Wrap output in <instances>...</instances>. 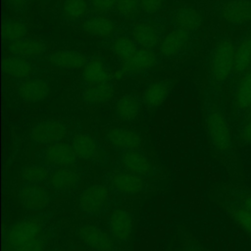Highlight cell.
<instances>
[{
	"label": "cell",
	"instance_id": "1",
	"mask_svg": "<svg viewBox=\"0 0 251 251\" xmlns=\"http://www.w3.org/2000/svg\"><path fill=\"white\" fill-rule=\"evenodd\" d=\"M234 52L235 47L228 38L217 43L210 63V74L214 81L221 83L229 77L234 67Z\"/></svg>",
	"mask_w": 251,
	"mask_h": 251
},
{
	"label": "cell",
	"instance_id": "2",
	"mask_svg": "<svg viewBox=\"0 0 251 251\" xmlns=\"http://www.w3.org/2000/svg\"><path fill=\"white\" fill-rule=\"evenodd\" d=\"M43 231L42 223L34 218H28L15 223L7 231L6 245L10 251L40 238Z\"/></svg>",
	"mask_w": 251,
	"mask_h": 251
},
{
	"label": "cell",
	"instance_id": "3",
	"mask_svg": "<svg viewBox=\"0 0 251 251\" xmlns=\"http://www.w3.org/2000/svg\"><path fill=\"white\" fill-rule=\"evenodd\" d=\"M206 128L212 145L220 152H226L231 146V133L225 116L212 110L206 118Z\"/></svg>",
	"mask_w": 251,
	"mask_h": 251
},
{
	"label": "cell",
	"instance_id": "4",
	"mask_svg": "<svg viewBox=\"0 0 251 251\" xmlns=\"http://www.w3.org/2000/svg\"><path fill=\"white\" fill-rule=\"evenodd\" d=\"M66 135V125L56 120H45L37 123L29 134L32 142L46 146L60 142Z\"/></svg>",
	"mask_w": 251,
	"mask_h": 251
},
{
	"label": "cell",
	"instance_id": "5",
	"mask_svg": "<svg viewBox=\"0 0 251 251\" xmlns=\"http://www.w3.org/2000/svg\"><path fill=\"white\" fill-rule=\"evenodd\" d=\"M109 198V190L105 185L92 184L86 187L78 198V206L86 215L100 213L106 206Z\"/></svg>",
	"mask_w": 251,
	"mask_h": 251
},
{
	"label": "cell",
	"instance_id": "6",
	"mask_svg": "<svg viewBox=\"0 0 251 251\" xmlns=\"http://www.w3.org/2000/svg\"><path fill=\"white\" fill-rule=\"evenodd\" d=\"M77 236L80 240L95 251H113L114 242L111 236L98 226L84 225L77 228Z\"/></svg>",
	"mask_w": 251,
	"mask_h": 251
},
{
	"label": "cell",
	"instance_id": "7",
	"mask_svg": "<svg viewBox=\"0 0 251 251\" xmlns=\"http://www.w3.org/2000/svg\"><path fill=\"white\" fill-rule=\"evenodd\" d=\"M18 197L22 206L31 211L45 209L50 201L49 194L44 187L31 183L23 185L18 191Z\"/></svg>",
	"mask_w": 251,
	"mask_h": 251
},
{
	"label": "cell",
	"instance_id": "8",
	"mask_svg": "<svg viewBox=\"0 0 251 251\" xmlns=\"http://www.w3.org/2000/svg\"><path fill=\"white\" fill-rule=\"evenodd\" d=\"M76 155L71 145L57 142L47 145L43 150V160L56 168H71L76 162Z\"/></svg>",
	"mask_w": 251,
	"mask_h": 251
},
{
	"label": "cell",
	"instance_id": "9",
	"mask_svg": "<svg viewBox=\"0 0 251 251\" xmlns=\"http://www.w3.org/2000/svg\"><path fill=\"white\" fill-rule=\"evenodd\" d=\"M110 183L116 192L123 195H136L145 188L143 177L125 170L114 173L111 176Z\"/></svg>",
	"mask_w": 251,
	"mask_h": 251
},
{
	"label": "cell",
	"instance_id": "10",
	"mask_svg": "<svg viewBox=\"0 0 251 251\" xmlns=\"http://www.w3.org/2000/svg\"><path fill=\"white\" fill-rule=\"evenodd\" d=\"M132 215L123 209L115 210L108 218V228L113 238L125 242L126 241L133 229Z\"/></svg>",
	"mask_w": 251,
	"mask_h": 251
},
{
	"label": "cell",
	"instance_id": "11",
	"mask_svg": "<svg viewBox=\"0 0 251 251\" xmlns=\"http://www.w3.org/2000/svg\"><path fill=\"white\" fill-rule=\"evenodd\" d=\"M107 142L115 149L128 151L138 149L141 146V136L133 130L124 127H112L105 134Z\"/></svg>",
	"mask_w": 251,
	"mask_h": 251
},
{
	"label": "cell",
	"instance_id": "12",
	"mask_svg": "<svg viewBox=\"0 0 251 251\" xmlns=\"http://www.w3.org/2000/svg\"><path fill=\"white\" fill-rule=\"evenodd\" d=\"M222 18L233 25H241L251 22L250 0H229L221 8Z\"/></svg>",
	"mask_w": 251,
	"mask_h": 251
},
{
	"label": "cell",
	"instance_id": "13",
	"mask_svg": "<svg viewBox=\"0 0 251 251\" xmlns=\"http://www.w3.org/2000/svg\"><path fill=\"white\" fill-rule=\"evenodd\" d=\"M120 163L125 171L141 177L149 176L152 171L149 159L138 149L124 151L120 156Z\"/></svg>",
	"mask_w": 251,
	"mask_h": 251
},
{
	"label": "cell",
	"instance_id": "14",
	"mask_svg": "<svg viewBox=\"0 0 251 251\" xmlns=\"http://www.w3.org/2000/svg\"><path fill=\"white\" fill-rule=\"evenodd\" d=\"M49 83L41 78H26L18 86L19 96L26 102L37 103L45 100L49 95Z\"/></svg>",
	"mask_w": 251,
	"mask_h": 251
},
{
	"label": "cell",
	"instance_id": "15",
	"mask_svg": "<svg viewBox=\"0 0 251 251\" xmlns=\"http://www.w3.org/2000/svg\"><path fill=\"white\" fill-rule=\"evenodd\" d=\"M157 62V56L152 49L139 48L135 54L126 63L121 70L125 75H138L151 69Z\"/></svg>",
	"mask_w": 251,
	"mask_h": 251
},
{
	"label": "cell",
	"instance_id": "16",
	"mask_svg": "<svg viewBox=\"0 0 251 251\" xmlns=\"http://www.w3.org/2000/svg\"><path fill=\"white\" fill-rule=\"evenodd\" d=\"M79 179L80 176L75 170L71 168H57L51 171L47 181L52 189L65 192L75 189L77 186Z\"/></svg>",
	"mask_w": 251,
	"mask_h": 251
},
{
	"label": "cell",
	"instance_id": "17",
	"mask_svg": "<svg viewBox=\"0 0 251 251\" xmlns=\"http://www.w3.org/2000/svg\"><path fill=\"white\" fill-rule=\"evenodd\" d=\"M189 39L190 34L188 31L176 28L168 33L162 40L159 47L160 54L167 58L175 57L185 49Z\"/></svg>",
	"mask_w": 251,
	"mask_h": 251
},
{
	"label": "cell",
	"instance_id": "18",
	"mask_svg": "<svg viewBox=\"0 0 251 251\" xmlns=\"http://www.w3.org/2000/svg\"><path fill=\"white\" fill-rule=\"evenodd\" d=\"M3 71L11 77L26 79L34 74L35 68L26 58L11 55L5 57L3 61Z\"/></svg>",
	"mask_w": 251,
	"mask_h": 251
},
{
	"label": "cell",
	"instance_id": "19",
	"mask_svg": "<svg viewBox=\"0 0 251 251\" xmlns=\"http://www.w3.org/2000/svg\"><path fill=\"white\" fill-rule=\"evenodd\" d=\"M48 60L53 66L64 70H77L87 64V59L83 54L71 50L53 52L49 55Z\"/></svg>",
	"mask_w": 251,
	"mask_h": 251
},
{
	"label": "cell",
	"instance_id": "20",
	"mask_svg": "<svg viewBox=\"0 0 251 251\" xmlns=\"http://www.w3.org/2000/svg\"><path fill=\"white\" fill-rule=\"evenodd\" d=\"M71 146L78 159L92 160L98 155V144L89 134L79 132L73 135Z\"/></svg>",
	"mask_w": 251,
	"mask_h": 251
},
{
	"label": "cell",
	"instance_id": "21",
	"mask_svg": "<svg viewBox=\"0 0 251 251\" xmlns=\"http://www.w3.org/2000/svg\"><path fill=\"white\" fill-rule=\"evenodd\" d=\"M8 50L12 55L29 59L41 56L45 52V45L41 41L25 37L23 39L10 42Z\"/></svg>",
	"mask_w": 251,
	"mask_h": 251
},
{
	"label": "cell",
	"instance_id": "22",
	"mask_svg": "<svg viewBox=\"0 0 251 251\" xmlns=\"http://www.w3.org/2000/svg\"><path fill=\"white\" fill-rule=\"evenodd\" d=\"M82 79L88 85L107 83L110 80V74L101 60L94 59L83 67Z\"/></svg>",
	"mask_w": 251,
	"mask_h": 251
},
{
	"label": "cell",
	"instance_id": "23",
	"mask_svg": "<svg viewBox=\"0 0 251 251\" xmlns=\"http://www.w3.org/2000/svg\"><path fill=\"white\" fill-rule=\"evenodd\" d=\"M139 99L130 94L124 95L119 98L115 104V115L118 119L126 122L134 120L140 112Z\"/></svg>",
	"mask_w": 251,
	"mask_h": 251
},
{
	"label": "cell",
	"instance_id": "24",
	"mask_svg": "<svg viewBox=\"0 0 251 251\" xmlns=\"http://www.w3.org/2000/svg\"><path fill=\"white\" fill-rule=\"evenodd\" d=\"M202 15L192 8H180L174 15V23L176 28L191 32L202 25Z\"/></svg>",
	"mask_w": 251,
	"mask_h": 251
},
{
	"label": "cell",
	"instance_id": "25",
	"mask_svg": "<svg viewBox=\"0 0 251 251\" xmlns=\"http://www.w3.org/2000/svg\"><path fill=\"white\" fill-rule=\"evenodd\" d=\"M114 93V87L109 82L89 85L82 92V100L88 105H99L112 99Z\"/></svg>",
	"mask_w": 251,
	"mask_h": 251
},
{
	"label": "cell",
	"instance_id": "26",
	"mask_svg": "<svg viewBox=\"0 0 251 251\" xmlns=\"http://www.w3.org/2000/svg\"><path fill=\"white\" fill-rule=\"evenodd\" d=\"M133 40L142 48L152 49L159 41L156 28L147 23H136L132 27Z\"/></svg>",
	"mask_w": 251,
	"mask_h": 251
},
{
	"label": "cell",
	"instance_id": "27",
	"mask_svg": "<svg viewBox=\"0 0 251 251\" xmlns=\"http://www.w3.org/2000/svg\"><path fill=\"white\" fill-rule=\"evenodd\" d=\"M82 28L85 32L97 36L108 37L115 31V24L112 20L106 17H91L84 21Z\"/></svg>",
	"mask_w": 251,
	"mask_h": 251
},
{
	"label": "cell",
	"instance_id": "28",
	"mask_svg": "<svg viewBox=\"0 0 251 251\" xmlns=\"http://www.w3.org/2000/svg\"><path fill=\"white\" fill-rule=\"evenodd\" d=\"M169 94V86L164 81H156L149 84L143 92V103L149 108L161 106L167 99Z\"/></svg>",
	"mask_w": 251,
	"mask_h": 251
},
{
	"label": "cell",
	"instance_id": "29",
	"mask_svg": "<svg viewBox=\"0 0 251 251\" xmlns=\"http://www.w3.org/2000/svg\"><path fill=\"white\" fill-rule=\"evenodd\" d=\"M50 173L49 168L45 165L30 164L22 168L20 176L21 178L26 183L40 184L48 180Z\"/></svg>",
	"mask_w": 251,
	"mask_h": 251
},
{
	"label": "cell",
	"instance_id": "30",
	"mask_svg": "<svg viewBox=\"0 0 251 251\" xmlns=\"http://www.w3.org/2000/svg\"><path fill=\"white\" fill-rule=\"evenodd\" d=\"M251 66V37L243 39L234 52V67L236 73H244Z\"/></svg>",
	"mask_w": 251,
	"mask_h": 251
},
{
	"label": "cell",
	"instance_id": "31",
	"mask_svg": "<svg viewBox=\"0 0 251 251\" xmlns=\"http://www.w3.org/2000/svg\"><path fill=\"white\" fill-rule=\"evenodd\" d=\"M114 54L122 63L127 62L138 50L136 42L125 35L118 36L112 44Z\"/></svg>",
	"mask_w": 251,
	"mask_h": 251
},
{
	"label": "cell",
	"instance_id": "32",
	"mask_svg": "<svg viewBox=\"0 0 251 251\" xmlns=\"http://www.w3.org/2000/svg\"><path fill=\"white\" fill-rule=\"evenodd\" d=\"M234 101L239 109H247L251 106V73L245 74L238 81Z\"/></svg>",
	"mask_w": 251,
	"mask_h": 251
},
{
	"label": "cell",
	"instance_id": "33",
	"mask_svg": "<svg viewBox=\"0 0 251 251\" xmlns=\"http://www.w3.org/2000/svg\"><path fill=\"white\" fill-rule=\"evenodd\" d=\"M88 10L86 0H65L63 4V15L68 21H78L82 19Z\"/></svg>",
	"mask_w": 251,
	"mask_h": 251
},
{
	"label": "cell",
	"instance_id": "34",
	"mask_svg": "<svg viewBox=\"0 0 251 251\" xmlns=\"http://www.w3.org/2000/svg\"><path fill=\"white\" fill-rule=\"evenodd\" d=\"M27 28L25 25L17 20H7L2 26V35L6 41L13 42L25 37Z\"/></svg>",
	"mask_w": 251,
	"mask_h": 251
},
{
	"label": "cell",
	"instance_id": "35",
	"mask_svg": "<svg viewBox=\"0 0 251 251\" xmlns=\"http://www.w3.org/2000/svg\"><path fill=\"white\" fill-rule=\"evenodd\" d=\"M140 6L139 0H117L116 8L118 13L126 18L133 17Z\"/></svg>",
	"mask_w": 251,
	"mask_h": 251
},
{
	"label": "cell",
	"instance_id": "36",
	"mask_svg": "<svg viewBox=\"0 0 251 251\" xmlns=\"http://www.w3.org/2000/svg\"><path fill=\"white\" fill-rule=\"evenodd\" d=\"M233 218L245 231L251 233V211L246 208L237 209L233 213Z\"/></svg>",
	"mask_w": 251,
	"mask_h": 251
},
{
	"label": "cell",
	"instance_id": "37",
	"mask_svg": "<svg viewBox=\"0 0 251 251\" xmlns=\"http://www.w3.org/2000/svg\"><path fill=\"white\" fill-rule=\"evenodd\" d=\"M139 2L143 11L149 14H153L162 8L164 0H139Z\"/></svg>",
	"mask_w": 251,
	"mask_h": 251
},
{
	"label": "cell",
	"instance_id": "38",
	"mask_svg": "<svg viewBox=\"0 0 251 251\" xmlns=\"http://www.w3.org/2000/svg\"><path fill=\"white\" fill-rule=\"evenodd\" d=\"M117 4V0H91L93 9L98 12H106L114 8Z\"/></svg>",
	"mask_w": 251,
	"mask_h": 251
},
{
	"label": "cell",
	"instance_id": "39",
	"mask_svg": "<svg viewBox=\"0 0 251 251\" xmlns=\"http://www.w3.org/2000/svg\"><path fill=\"white\" fill-rule=\"evenodd\" d=\"M43 249H44V244H43L42 240L40 238H38V239L31 241L27 244L14 248L11 251H43Z\"/></svg>",
	"mask_w": 251,
	"mask_h": 251
},
{
	"label": "cell",
	"instance_id": "40",
	"mask_svg": "<svg viewBox=\"0 0 251 251\" xmlns=\"http://www.w3.org/2000/svg\"><path fill=\"white\" fill-rule=\"evenodd\" d=\"M241 138L246 143H251V121H248L242 127Z\"/></svg>",
	"mask_w": 251,
	"mask_h": 251
},
{
	"label": "cell",
	"instance_id": "41",
	"mask_svg": "<svg viewBox=\"0 0 251 251\" xmlns=\"http://www.w3.org/2000/svg\"><path fill=\"white\" fill-rule=\"evenodd\" d=\"M244 208H246L247 210L251 211V195L247 196V197L244 199Z\"/></svg>",
	"mask_w": 251,
	"mask_h": 251
},
{
	"label": "cell",
	"instance_id": "42",
	"mask_svg": "<svg viewBox=\"0 0 251 251\" xmlns=\"http://www.w3.org/2000/svg\"><path fill=\"white\" fill-rule=\"evenodd\" d=\"M25 0H10V2L15 6V7H22L25 4Z\"/></svg>",
	"mask_w": 251,
	"mask_h": 251
},
{
	"label": "cell",
	"instance_id": "43",
	"mask_svg": "<svg viewBox=\"0 0 251 251\" xmlns=\"http://www.w3.org/2000/svg\"><path fill=\"white\" fill-rule=\"evenodd\" d=\"M124 75H125V74H124V72H123L122 70H119V71H117V72L115 73V77H116L117 79L122 78Z\"/></svg>",
	"mask_w": 251,
	"mask_h": 251
},
{
	"label": "cell",
	"instance_id": "44",
	"mask_svg": "<svg viewBox=\"0 0 251 251\" xmlns=\"http://www.w3.org/2000/svg\"><path fill=\"white\" fill-rule=\"evenodd\" d=\"M52 251H63V250H61V249H55V250H52Z\"/></svg>",
	"mask_w": 251,
	"mask_h": 251
},
{
	"label": "cell",
	"instance_id": "45",
	"mask_svg": "<svg viewBox=\"0 0 251 251\" xmlns=\"http://www.w3.org/2000/svg\"><path fill=\"white\" fill-rule=\"evenodd\" d=\"M189 251H194V250H189Z\"/></svg>",
	"mask_w": 251,
	"mask_h": 251
}]
</instances>
